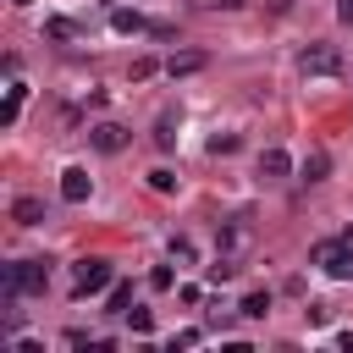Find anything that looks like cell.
Listing matches in <instances>:
<instances>
[{
  "mask_svg": "<svg viewBox=\"0 0 353 353\" xmlns=\"http://www.w3.org/2000/svg\"><path fill=\"white\" fill-rule=\"evenodd\" d=\"M110 281H116V270H110V259H77V265H72V292H77V298H94V292H110Z\"/></svg>",
  "mask_w": 353,
  "mask_h": 353,
  "instance_id": "1",
  "label": "cell"
},
{
  "mask_svg": "<svg viewBox=\"0 0 353 353\" xmlns=\"http://www.w3.org/2000/svg\"><path fill=\"white\" fill-rule=\"evenodd\" d=\"M331 281H353V248L342 243V237H331V243H314V254H309Z\"/></svg>",
  "mask_w": 353,
  "mask_h": 353,
  "instance_id": "2",
  "label": "cell"
},
{
  "mask_svg": "<svg viewBox=\"0 0 353 353\" xmlns=\"http://www.w3.org/2000/svg\"><path fill=\"white\" fill-rule=\"evenodd\" d=\"M298 72H303V77H336V72H342V50H336V44H309V50L298 55Z\"/></svg>",
  "mask_w": 353,
  "mask_h": 353,
  "instance_id": "3",
  "label": "cell"
},
{
  "mask_svg": "<svg viewBox=\"0 0 353 353\" xmlns=\"http://www.w3.org/2000/svg\"><path fill=\"white\" fill-rule=\"evenodd\" d=\"M127 138H132V132H127L121 121H99V127L88 132V143H94L99 154H121V149H127Z\"/></svg>",
  "mask_w": 353,
  "mask_h": 353,
  "instance_id": "4",
  "label": "cell"
},
{
  "mask_svg": "<svg viewBox=\"0 0 353 353\" xmlns=\"http://www.w3.org/2000/svg\"><path fill=\"white\" fill-rule=\"evenodd\" d=\"M88 193H94V176H88L83 165H66V171H61V199H66V204H88Z\"/></svg>",
  "mask_w": 353,
  "mask_h": 353,
  "instance_id": "5",
  "label": "cell"
},
{
  "mask_svg": "<svg viewBox=\"0 0 353 353\" xmlns=\"http://www.w3.org/2000/svg\"><path fill=\"white\" fill-rule=\"evenodd\" d=\"M204 61H210L204 50H176V55L165 61V72H171V77H193V72H204Z\"/></svg>",
  "mask_w": 353,
  "mask_h": 353,
  "instance_id": "6",
  "label": "cell"
},
{
  "mask_svg": "<svg viewBox=\"0 0 353 353\" xmlns=\"http://www.w3.org/2000/svg\"><path fill=\"white\" fill-rule=\"evenodd\" d=\"M287 171H292V154H287V149H265V154H259V176H265V182L287 176Z\"/></svg>",
  "mask_w": 353,
  "mask_h": 353,
  "instance_id": "7",
  "label": "cell"
},
{
  "mask_svg": "<svg viewBox=\"0 0 353 353\" xmlns=\"http://www.w3.org/2000/svg\"><path fill=\"white\" fill-rule=\"evenodd\" d=\"M11 221H17V226H39V221H44V199H28V193H22V199L11 204Z\"/></svg>",
  "mask_w": 353,
  "mask_h": 353,
  "instance_id": "8",
  "label": "cell"
},
{
  "mask_svg": "<svg viewBox=\"0 0 353 353\" xmlns=\"http://www.w3.org/2000/svg\"><path fill=\"white\" fill-rule=\"evenodd\" d=\"M298 171H303V182H325V171H331V154H325V149H309Z\"/></svg>",
  "mask_w": 353,
  "mask_h": 353,
  "instance_id": "9",
  "label": "cell"
},
{
  "mask_svg": "<svg viewBox=\"0 0 353 353\" xmlns=\"http://www.w3.org/2000/svg\"><path fill=\"white\" fill-rule=\"evenodd\" d=\"M110 28H116V33H143L149 22H143L138 11H127V6H116V11H110Z\"/></svg>",
  "mask_w": 353,
  "mask_h": 353,
  "instance_id": "10",
  "label": "cell"
},
{
  "mask_svg": "<svg viewBox=\"0 0 353 353\" xmlns=\"http://www.w3.org/2000/svg\"><path fill=\"white\" fill-rule=\"evenodd\" d=\"M237 314H243V320H265V314H270V292H248V298L237 303Z\"/></svg>",
  "mask_w": 353,
  "mask_h": 353,
  "instance_id": "11",
  "label": "cell"
},
{
  "mask_svg": "<svg viewBox=\"0 0 353 353\" xmlns=\"http://www.w3.org/2000/svg\"><path fill=\"white\" fill-rule=\"evenodd\" d=\"M22 99H28V88H22V83H11V94H6V110H0V121H6V127H17V116H22Z\"/></svg>",
  "mask_w": 353,
  "mask_h": 353,
  "instance_id": "12",
  "label": "cell"
},
{
  "mask_svg": "<svg viewBox=\"0 0 353 353\" xmlns=\"http://www.w3.org/2000/svg\"><path fill=\"white\" fill-rule=\"evenodd\" d=\"M204 276H210V281L221 287V281H232V276H237V259H226V254H215V259L204 265Z\"/></svg>",
  "mask_w": 353,
  "mask_h": 353,
  "instance_id": "13",
  "label": "cell"
},
{
  "mask_svg": "<svg viewBox=\"0 0 353 353\" xmlns=\"http://www.w3.org/2000/svg\"><path fill=\"white\" fill-rule=\"evenodd\" d=\"M127 303H132V287H127V281H110V298H105V314H127Z\"/></svg>",
  "mask_w": 353,
  "mask_h": 353,
  "instance_id": "14",
  "label": "cell"
},
{
  "mask_svg": "<svg viewBox=\"0 0 353 353\" xmlns=\"http://www.w3.org/2000/svg\"><path fill=\"white\" fill-rule=\"evenodd\" d=\"M44 39H55V44H66V39H77V28H72L66 17H50V22H44Z\"/></svg>",
  "mask_w": 353,
  "mask_h": 353,
  "instance_id": "15",
  "label": "cell"
},
{
  "mask_svg": "<svg viewBox=\"0 0 353 353\" xmlns=\"http://www.w3.org/2000/svg\"><path fill=\"white\" fill-rule=\"evenodd\" d=\"M149 188H154V193H176V171L154 165V171H149Z\"/></svg>",
  "mask_w": 353,
  "mask_h": 353,
  "instance_id": "16",
  "label": "cell"
},
{
  "mask_svg": "<svg viewBox=\"0 0 353 353\" xmlns=\"http://www.w3.org/2000/svg\"><path fill=\"white\" fill-rule=\"evenodd\" d=\"M127 325H132V336H149L154 331V314L149 309H127Z\"/></svg>",
  "mask_w": 353,
  "mask_h": 353,
  "instance_id": "17",
  "label": "cell"
},
{
  "mask_svg": "<svg viewBox=\"0 0 353 353\" xmlns=\"http://www.w3.org/2000/svg\"><path fill=\"white\" fill-rule=\"evenodd\" d=\"M154 72H160L154 55H138V61H132V83H143V77H154Z\"/></svg>",
  "mask_w": 353,
  "mask_h": 353,
  "instance_id": "18",
  "label": "cell"
},
{
  "mask_svg": "<svg viewBox=\"0 0 353 353\" xmlns=\"http://www.w3.org/2000/svg\"><path fill=\"white\" fill-rule=\"evenodd\" d=\"M154 143H160V149H171V143H176V121H171V116H160V127H154Z\"/></svg>",
  "mask_w": 353,
  "mask_h": 353,
  "instance_id": "19",
  "label": "cell"
},
{
  "mask_svg": "<svg viewBox=\"0 0 353 353\" xmlns=\"http://www.w3.org/2000/svg\"><path fill=\"white\" fill-rule=\"evenodd\" d=\"M199 342H204V331H199V325H188V331H176V336H171V353H176V347H199Z\"/></svg>",
  "mask_w": 353,
  "mask_h": 353,
  "instance_id": "20",
  "label": "cell"
},
{
  "mask_svg": "<svg viewBox=\"0 0 353 353\" xmlns=\"http://www.w3.org/2000/svg\"><path fill=\"white\" fill-rule=\"evenodd\" d=\"M232 149H237V132H215L210 138V154H232Z\"/></svg>",
  "mask_w": 353,
  "mask_h": 353,
  "instance_id": "21",
  "label": "cell"
},
{
  "mask_svg": "<svg viewBox=\"0 0 353 353\" xmlns=\"http://www.w3.org/2000/svg\"><path fill=\"white\" fill-rule=\"evenodd\" d=\"M171 281H176V276H171V265H154V270H149V287H154V292H165Z\"/></svg>",
  "mask_w": 353,
  "mask_h": 353,
  "instance_id": "22",
  "label": "cell"
},
{
  "mask_svg": "<svg viewBox=\"0 0 353 353\" xmlns=\"http://www.w3.org/2000/svg\"><path fill=\"white\" fill-rule=\"evenodd\" d=\"M171 259H193V243L188 237H171Z\"/></svg>",
  "mask_w": 353,
  "mask_h": 353,
  "instance_id": "23",
  "label": "cell"
},
{
  "mask_svg": "<svg viewBox=\"0 0 353 353\" xmlns=\"http://www.w3.org/2000/svg\"><path fill=\"white\" fill-rule=\"evenodd\" d=\"M204 6H210V11H243L248 0H204Z\"/></svg>",
  "mask_w": 353,
  "mask_h": 353,
  "instance_id": "24",
  "label": "cell"
},
{
  "mask_svg": "<svg viewBox=\"0 0 353 353\" xmlns=\"http://www.w3.org/2000/svg\"><path fill=\"white\" fill-rule=\"evenodd\" d=\"M336 22H347V28H353V0H336Z\"/></svg>",
  "mask_w": 353,
  "mask_h": 353,
  "instance_id": "25",
  "label": "cell"
},
{
  "mask_svg": "<svg viewBox=\"0 0 353 353\" xmlns=\"http://www.w3.org/2000/svg\"><path fill=\"white\" fill-rule=\"evenodd\" d=\"M331 342H336V347H347V353H353V331H336V336H331Z\"/></svg>",
  "mask_w": 353,
  "mask_h": 353,
  "instance_id": "26",
  "label": "cell"
},
{
  "mask_svg": "<svg viewBox=\"0 0 353 353\" xmlns=\"http://www.w3.org/2000/svg\"><path fill=\"white\" fill-rule=\"evenodd\" d=\"M342 243H347V248H353V226H342Z\"/></svg>",
  "mask_w": 353,
  "mask_h": 353,
  "instance_id": "27",
  "label": "cell"
},
{
  "mask_svg": "<svg viewBox=\"0 0 353 353\" xmlns=\"http://www.w3.org/2000/svg\"><path fill=\"white\" fill-rule=\"evenodd\" d=\"M11 6H33V0H11Z\"/></svg>",
  "mask_w": 353,
  "mask_h": 353,
  "instance_id": "28",
  "label": "cell"
}]
</instances>
